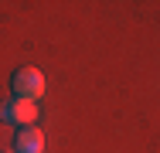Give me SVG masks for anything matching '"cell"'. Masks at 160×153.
I'll use <instances>...</instances> for the list:
<instances>
[{
	"label": "cell",
	"mask_w": 160,
	"mask_h": 153,
	"mask_svg": "<svg viewBox=\"0 0 160 153\" xmlns=\"http://www.w3.org/2000/svg\"><path fill=\"white\" fill-rule=\"evenodd\" d=\"M10 89H14L17 99H31V102H34V99L44 95V75H41L38 68H17Z\"/></svg>",
	"instance_id": "1"
},
{
	"label": "cell",
	"mask_w": 160,
	"mask_h": 153,
	"mask_svg": "<svg viewBox=\"0 0 160 153\" xmlns=\"http://www.w3.org/2000/svg\"><path fill=\"white\" fill-rule=\"evenodd\" d=\"M0 119L3 122H17L21 129L24 126H34V119H38V106H34L31 99H7V102H0Z\"/></svg>",
	"instance_id": "2"
},
{
	"label": "cell",
	"mask_w": 160,
	"mask_h": 153,
	"mask_svg": "<svg viewBox=\"0 0 160 153\" xmlns=\"http://www.w3.org/2000/svg\"><path fill=\"white\" fill-rule=\"evenodd\" d=\"M14 143H17V153H41L44 150V133L38 126H24Z\"/></svg>",
	"instance_id": "3"
}]
</instances>
